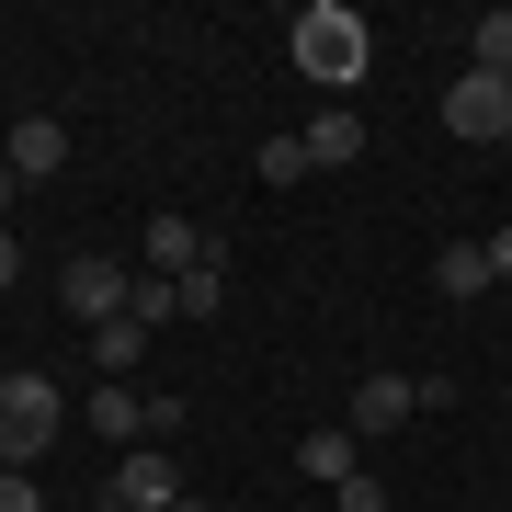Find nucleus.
Segmentation results:
<instances>
[{"label": "nucleus", "mask_w": 512, "mask_h": 512, "mask_svg": "<svg viewBox=\"0 0 512 512\" xmlns=\"http://www.w3.org/2000/svg\"><path fill=\"white\" fill-rule=\"evenodd\" d=\"M285 46H296V69L319 80L330 103L353 92V80H365V57H376V35H365V12H342V0H308V12L285 23Z\"/></svg>", "instance_id": "1"}, {"label": "nucleus", "mask_w": 512, "mask_h": 512, "mask_svg": "<svg viewBox=\"0 0 512 512\" xmlns=\"http://www.w3.org/2000/svg\"><path fill=\"white\" fill-rule=\"evenodd\" d=\"M57 444V376H0V467H35Z\"/></svg>", "instance_id": "2"}, {"label": "nucleus", "mask_w": 512, "mask_h": 512, "mask_svg": "<svg viewBox=\"0 0 512 512\" xmlns=\"http://www.w3.org/2000/svg\"><path fill=\"white\" fill-rule=\"evenodd\" d=\"M57 308L103 330V319H126V308H137V274H126L114 251H80V262H57Z\"/></svg>", "instance_id": "3"}, {"label": "nucleus", "mask_w": 512, "mask_h": 512, "mask_svg": "<svg viewBox=\"0 0 512 512\" xmlns=\"http://www.w3.org/2000/svg\"><path fill=\"white\" fill-rule=\"evenodd\" d=\"M183 490H194V478L171 467V444H126V456H114V478H103V501H126V512H171Z\"/></svg>", "instance_id": "4"}, {"label": "nucleus", "mask_w": 512, "mask_h": 512, "mask_svg": "<svg viewBox=\"0 0 512 512\" xmlns=\"http://www.w3.org/2000/svg\"><path fill=\"white\" fill-rule=\"evenodd\" d=\"M444 126H456L467 148H501V137H512V80L456 69V92H444Z\"/></svg>", "instance_id": "5"}, {"label": "nucleus", "mask_w": 512, "mask_h": 512, "mask_svg": "<svg viewBox=\"0 0 512 512\" xmlns=\"http://www.w3.org/2000/svg\"><path fill=\"white\" fill-rule=\"evenodd\" d=\"M342 421H353L365 444H376V433H399V421H421V376H399V365L353 376V410H342Z\"/></svg>", "instance_id": "6"}, {"label": "nucleus", "mask_w": 512, "mask_h": 512, "mask_svg": "<svg viewBox=\"0 0 512 512\" xmlns=\"http://www.w3.org/2000/svg\"><path fill=\"white\" fill-rule=\"evenodd\" d=\"M296 148H308V171H353V160H365V114H353V103H319L308 126H296Z\"/></svg>", "instance_id": "7"}, {"label": "nucleus", "mask_w": 512, "mask_h": 512, "mask_svg": "<svg viewBox=\"0 0 512 512\" xmlns=\"http://www.w3.org/2000/svg\"><path fill=\"white\" fill-rule=\"evenodd\" d=\"M80 410H92V433H103V444H148V387H137V376H103Z\"/></svg>", "instance_id": "8"}, {"label": "nucleus", "mask_w": 512, "mask_h": 512, "mask_svg": "<svg viewBox=\"0 0 512 512\" xmlns=\"http://www.w3.org/2000/svg\"><path fill=\"white\" fill-rule=\"evenodd\" d=\"M0 160H12V183H46V171L69 160V126H57V114H23V126L0 137Z\"/></svg>", "instance_id": "9"}, {"label": "nucleus", "mask_w": 512, "mask_h": 512, "mask_svg": "<svg viewBox=\"0 0 512 512\" xmlns=\"http://www.w3.org/2000/svg\"><path fill=\"white\" fill-rule=\"evenodd\" d=\"M296 467H308V478H330V490H342V478H365V433H353V421H319V433L296 444Z\"/></svg>", "instance_id": "10"}, {"label": "nucleus", "mask_w": 512, "mask_h": 512, "mask_svg": "<svg viewBox=\"0 0 512 512\" xmlns=\"http://www.w3.org/2000/svg\"><path fill=\"white\" fill-rule=\"evenodd\" d=\"M433 296L444 308H478V296H490V251H478V239H444L433 251Z\"/></svg>", "instance_id": "11"}, {"label": "nucleus", "mask_w": 512, "mask_h": 512, "mask_svg": "<svg viewBox=\"0 0 512 512\" xmlns=\"http://www.w3.org/2000/svg\"><path fill=\"white\" fill-rule=\"evenodd\" d=\"M194 262H217V251H205V228H194V217H148V274H171V285H183Z\"/></svg>", "instance_id": "12"}, {"label": "nucleus", "mask_w": 512, "mask_h": 512, "mask_svg": "<svg viewBox=\"0 0 512 512\" xmlns=\"http://www.w3.org/2000/svg\"><path fill=\"white\" fill-rule=\"evenodd\" d=\"M137 353H148V319H103L92 330V365L103 376H137Z\"/></svg>", "instance_id": "13"}, {"label": "nucleus", "mask_w": 512, "mask_h": 512, "mask_svg": "<svg viewBox=\"0 0 512 512\" xmlns=\"http://www.w3.org/2000/svg\"><path fill=\"white\" fill-rule=\"evenodd\" d=\"M467 69L512 80V12H478V23H467Z\"/></svg>", "instance_id": "14"}, {"label": "nucleus", "mask_w": 512, "mask_h": 512, "mask_svg": "<svg viewBox=\"0 0 512 512\" xmlns=\"http://www.w3.org/2000/svg\"><path fill=\"white\" fill-rule=\"evenodd\" d=\"M251 171L285 194V183H308V148H296V137H262V148H251Z\"/></svg>", "instance_id": "15"}, {"label": "nucleus", "mask_w": 512, "mask_h": 512, "mask_svg": "<svg viewBox=\"0 0 512 512\" xmlns=\"http://www.w3.org/2000/svg\"><path fill=\"white\" fill-rule=\"evenodd\" d=\"M171 296H183V319H217V308H228V274H217V262H194Z\"/></svg>", "instance_id": "16"}, {"label": "nucleus", "mask_w": 512, "mask_h": 512, "mask_svg": "<svg viewBox=\"0 0 512 512\" xmlns=\"http://www.w3.org/2000/svg\"><path fill=\"white\" fill-rule=\"evenodd\" d=\"M0 512H46V490H35V467H0Z\"/></svg>", "instance_id": "17"}, {"label": "nucleus", "mask_w": 512, "mask_h": 512, "mask_svg": "<svg viewBox=\"0 0 512 512\" xmlns=\"http://www.w3.org/2000/svg\"><path fill=\"white\" fill-rule=\"evenodd\" d=\"M330 501H342V512H387V478L365 467V478H342V490H330Z\"/></svg>", "instance_id": "18"}, {"label": "nucleus", "mask_w": 512, "mask_h": 512, "mask_svg": "<svg viewBox=\"0 0 512 512\" xmlns=\"http://www.w3.org/2000/svg\"><path fill=\"white\" fill-rule=\"evenodd\" d=\"M478 251H490V285H512V228H490Z\"/></svg>", "instance_id": "19"}, {"label": "nucleus", "mask_w": 512, "mask_h": 512, "mask_svg": "<svg viewBox=\"0 0 512 512\" xmlns=\"http://www.w3.org/2000/svg\"><path fill=\"white\" fill-rule=\"evenodd\" d=\"M12 274H23V239H12V228H0V285H12Z\"/></svg>", "instance_id": "20"}, {"label": "nucleus", "mask_w": 512, "mask_h": 512, "mask_svg": "<svg viewBox=\"0 0 512 512\" xmlns=\"http://www.w3.org/2000/svg\"><path fill=\"white\" fill-rule=\"evenodd\" d=\"M12 194H23V183H12V160H0V228H12Z\"/></svg>", "instance_id": "21"}, {"label": "nucleus", "mask_w": 512, "mask_h": 512, "mask_svg": "<svg viewBox=\"0 0 512 512\" xmlns=\"http://www.w3.org/2000/svg\"><path fill=\"white\" fill-rule=\"evenodd\" d=\"M171 512H217V501H194V490H183V501H171Z\"/></svg>", "instance_id": "22"}, {"label": "nucleus", "mask_w": 512, "mask_h": 512, "mask_svg": "<svg viewBox=\"0 0 512 512\" xmlns=\"http://www.w3.org/2000/svg\"><path fill=\"white\" fill-rule=\"evenodd\" d=\"M92 512H126V501H92Z\"/></svg>", "instance_id": "23"}]
</instances>
